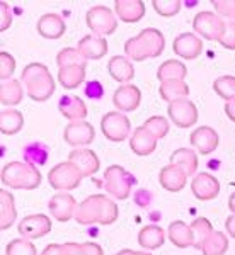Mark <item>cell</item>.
Returning a JSON list of instances; mask_svg holds the SVG:
<instances>
[{"label": "cell", "mask_w": 235, "mask_h": 255, "mask_svg": "<svg viewBox=\"0 0 235 255\" xmlns=\"http://www.w3.org/2000/svg\"><path fill=\"white\" fill-rule=\"evenodd\" d=\"M119 209L106 194H92L77 206L75 220L80 225H113L118 220Z\"/></svg>", "instance_id": "obj_1"}, {"label": "cell", "mask_w": 235, "mask_h": 255, "mask_svg": "<svg viewBox=\"0 0 235 255\" xmlns=\"http://www.w3.org/2000/svg\"><path fill=\"white\" fill-rule=\"evenodd\" d=\"M166 48V38L159 29L147 27L138 36H133L125 43V53L135 61H143L147 58H157L162 55Z\"/></svg>", "instance_id": "obj_2"}, {"label": "cell", "mask_w": 235, "mask_h": 255, "mask_svg": "<svg viewBox=\"0 0 235 255\" xmlns=\"http://www.w3.org/2000/svg\"><path fill=\"white\" fill-rule=\"evenodd\" d=\"M20 80L26 85L27 96L36 102L48 101L55 92V79L49 73L46 65L43 63H29L22 70Z\"/></svg>", "instance_id": "obj_3"}, {"label": "cell", "mask_w": 235, "mask_h": 255, "mask_svg": "<svg viewBox=\"0 0 235 255\" xmlns=\"http://www.w3.org/2000/svg\"><path fill=\"white\" fill-rule=\"evenodd\" d=\"M2 184L12 189H36L41 184V172L27 162H10L2 170Z\"/></svg>", "instance_id": "obj_4"}, {"label": "cell", "mask_w": 235, "mask_h": 255, "mask_svg": "<svg viewBox=\"0 0 235 255\" xmlns=\"http://www.w3.org/2000/svg\"><path fill=\"white\" fill-rule=\"evenodd\" d=\"M135 184V177L121 165H109L104 172V189L116 199H126Z\"/></svg>", "instance_id": "obj_5"}, {"label": "cell", "mask_w": 235, "mask_h": 255, "mask_svg": "<svg viewBox=\"0 0 235 255\" xmlns=\"http://www.w3.org/2000/svg\"><path fill=\"white\" fill-rule=\"evenodd\" d=\"M82 179H84V174L72 162H61L53 167L48 174L49 186L56 191H72L80 186Z\"/></svg>", "instance_id": "obj_6"}, {"label": "cell", "mask_w": 235, "mask_h": 255, "mask_svg": "<svg viewBox=\"0 0 235 255\" xmlns=\"http://www.w3.org/2000/svg\"><path fill=\"white\" fill-rule=\"evenodd\" d=\"M85 20H87L89 29L92 31V34L96 36H104L113 34L114 31L118 29V20L114 12L106 5H94L87 10V15H85Z\"/></svg>", "instance_id": "obj_7"}, {"label": "cell", "mask_w": 235, "mask_h": 255, "mask_svg": "<svg viewBox=\"0 0 235 255\" xmlns=\"http://www.w3.org/2000/svg\"><path fill=\"white\" fill-rule=\"evenodd\" d=\"M193 29L206 39L220 43L225 34V20L217 12L203 10L193 20Z\"/></svg>", "instance_id": "obj_8"}, {"label": "cell", "mask_w": 235, "mask_h": 255, "mask_svg": "<svg viewBox=\"0 0 235 255\" xmlns=\"http://www.w3.org/2000/svg\"><path fill=\"white\" fill-rule=\"evenodd\" d=\"M101 129L102 134L109 139V141H123L125 138L130 136L131 131V123L123 113H108L104 114L101 121Z\"/></svg>", "instance_id": "obj_9"}, {"label": "cell", "mask_w": 235, "mask_h": 255, "mask_svg": "<svg viewBox=\"0 0 235 255\" xmlns=\"http://www.w3.org/2000/svg\"><path fill=\"white\" fill-rule=\"evenodd\" d=\"M169 118L177 128H189L198 121V109L195 102L189 99H183L169 104Z\"/></svg>", "instance_id": "obj_10"}, {"label": "cell", "mask_w": 235, "mask_h": 255, "mask_svg": "<svg viewBox=\"0 0 235 255\" xmlns=\"http://www.w3.org/2000/svg\"><path fill=\"white\" fill-rule=\"evenodd\" d=\"M19 233L26 240H36V238H43L51 232V220L44 215H29L24 220H20L17 226Z\"/></svg>", "instance_id": "obj_11"}, {"label": "cell", "mask_w": 235, "mask_h": 255, "mask_svg": "<svg viewBox=\"0 0 235 255\" xmlns=\"http://www.w3.org/2000/svg\"><path fill=\"white\" fill-rule=\"evenodd\" d=\"M77 201L75 197L72 194H68V192H60V194H55L49 199V213H51V216L55 218L56 221H61V223H65V221L72 220V218H75V213H77Z\"/></svg>", "instance_id": "obj_12"}, {"label": "cell", "mask_w": 235, "mask_h": 255, "mask_svg": "<svg viewBox=\"0 0 235 255\" xmlns=\"http://www.w3.org/2000/svg\"><path fill=\"white\" fill-rule=\"evenodd\" d=\"M94 136H96V131L90 123L87 121H73L65 128L63 138L68 145L72 146H85L90 145L94 141Z\"/></svg>", "instance_id": "obj_13"}, {"label": "cell", "mask_w": 235, "mask_h": 255, "mask_svg": "<svg viewBox=\"0 0 235 255\" xmlns=\"http://www.w3.org/2000/svg\"><path fill=\"white\" fill-rule=\"evenodd\" d=\"M189 141H191V145L195 146L201 155H210L218 148L220 136H218V133L213 129V128L200 126L191 133Z\"/></svg>", "instance_id": "obj_14"}, {"label": "cell", "mask_w": 235, "mask_h": 255, "mask_svg": "<svg viewBox=\"0 0 235 255\" xmlns=\"http://www.w3.org/2000/svg\"><path fill=\"white\" fill-rule=\"evenodd\" d=\"M174 53L184 60H196L203 51V43L193 32H183L174 39Z\"/></svg>", "instance_id": "obj_15"}, {"label": "cell", "mask_w": 235, "mask_h": 255, "mask_svg": "<svg viewBox=\"0 0 235 255\" xmlns=\"http://www.w3.org/2000/svg\"><path fill=\"white\" fill-rule=\"evenodd\" d=\"M191 191L200 201L215 199L220 194V182L213 175L203 172V174H198L196 177H193Z\"/></svg>", "instance_id": "obj_16"}, {"label": "cell", "mask_w": 235, "mask_h": 255, "mask_svg": "<svg viewBox=\"0 0 235 255\" xmlns=\"http://www.w3.org/2000/svg\"><path fill=\"white\" fill-rule=\"evenodd\" d=\"M140 102H142V92L133 84H126L118 87L113 96V104L116 106V109L125 111V113L135 111L140 106Z\"/></svg>", "instance_id": "obj_17"}, {"label": "cell", "mask_w": 235, "mask_h": 255, "mask_svg": "<svg viewBox=\"0 0 235 255\" xmlns=\"http://www.w3.org/2000/svg\"><path fill=\"white\" fill-rule=\"evenodd\" d=\"M68 162H72L73 165H77L78 170L84 174V177L94 175L99 170V167H101V162H99V157L96 155V151L89 150V148H77V150L70 151Z\"/></svg>", "instance_id": "obj_18"}, {"label": "cell", "mask_w": 235, "mask_h": 255, "mask_svg": "<svg viewBox=\"0 0 235 255\" xmlns=\"http://www.w3.org/2000/svg\"><path fill=\"white\" fill-rule=\"evenodd\" d=\"M77 49L85 60H101L108 53V41L101 36L87 34L78 41Z\"/></svg>", "instance_id": "obj_19"}, {"label": "cell", "mask_w": 235, "mask_h": 255, "mask_svg": "<svg viewBox=\"0 0 235 255\" xmlns=\"http://www.w3.org/2000/svg\"><path fill=\"white\" fill-rule=\"evenodd\" d=\"M186 179L188 174L183 170L181 167L177 165H166L160 170L159 180H160V186H162L166 191L169 192H179L183 191L184 186H186Z\"/></svg>", "instance_id": "obj_20"}, {"label": "cell", "mask_w": 235, "mask_h": 255, "mask_svg": "<svg viewBox=\"0 0 235 255\" xmlns=\"http://www.w3.org/2000/svg\"><path fill=\"white\" fill-rule=\"evenodd\" d=\"M58 109L70 123L84 121L89 113L84 99H80L78 96H63L58 102Z\"/></svg>", "instance_id": "obj_21"}, {"label": "cell", "mask_w": 235, "mask_h": 255, "mask_svg": "<svg viewBox=\"0 0 235 255\" xmlns=\"http://www.w3.org/2000/svg\"><path fill=\"white\" fill-rule=\"evenodd\" d=\"M130 146L137 155H140V157H145V155H150L152 151H155L157 138L147 129L145 126H140L133 131V134H131Z\"/></svg>", "instance_id": "obj_22"}, {"label": "cell", "mask_w": 235, "mask_h": 255, "mask_svg": "<svg viewBox=\"0 0 235 255\" xmlns=\"http://www.w3.org/2000/svg\"><path fill=\"white\" fill-rule=\"evenodd\" d=\"M65 20L58 14H44L38 20V32L46 39H58L65 34Z\"/></svg>", "instance_id": "obj_23"}, {"label": "cell", "mask_w": 235, "mask_h": 255, "mask_svg": "<svg viewBox=\"0 0 235 255\" xmlns=\"http://www.w3.org/2000/svg\"><path fill=\"white\" fill-rule=\"evenodd\" d=\"M114 12L123 22H138L145 15V3L140 0H116Z\"/></svg>", "instance_id": "obj_24"}, {"label": "cell", "mask_w": 235, "mask_h": 255, "mask_svg": "<svg viewBox=\"0 0 235 255\" xmlns=\"http://www.w3.org/2000/svg\"><path fill=\"white\" fill-rule=\"evenodd\" d=\"M169 240L179 249H188L195 245V235H193L191 226H188L184 221H172L169 225Z\"/></svg>", "instance_id": "obj_25"}, {"label": "cell", "mask_w": 235, "mask_h": 255, "mask_svg": "<svg viewBox=\"0 0 235 255\" xmlns=\"http://www.w3.org/2000/svg\"><path fill=\"white\" fill-rule=\"evenodd\" d=\"M108 68L109 75L123 85H126L135 77V68L126 56H113L108 63Z\"/></svg>", "instance_id": "obj_26"}, {"label": "cell", "mask_w": 235, "mask_h": 255, "mask_svg": "<svg viewBox=\"0 0 235 255\" xmlns=\"http://www.w3.org/2000/svg\"><path fill=\"white\" fill-rule=\"evenodd\" d=\"M164 242H166V232L157 225H148L138 233V244L147 250L160 249L164 245Z\"/></svg>", "instance_id": "obj_27"}, {"label": "cell", "mask_w": 235, "mask_h": 255, "mask_svg": "<svg viewBox=\"0 0 235 255\" xmlns=\"http://www.w3.org/2000/svg\"><path fill=\"white\" fill-rule=\"evenodd\" d=\"M0 226L2 230H9L15 223V216H17V209H15V199L12 192L3 189L0 192Z\"/></svg>", "instance_id": "obj_28"}, {"label": "cell", "mask_w": 235, "mask_h": 255, "mask_svg": "<svg viewBox=\"0 0 235 255\" xmlns=\"http://www.w3.org/2000/svg\"><path fill=\"white\" fill-rule=\"evenodd\" d=\"M159 92L164 101L172 104V102L186 99L189 96V87H188V84H184V80H171V82L160 84Z\"/></svg>", "instance_id": "obj_29"}, {"label": "cell", "mask_w": 235, "mask_h": 255, "mask_svg": "<svg viewBox=\"0 0 235 255\" xmlns=\"http://www.w3.org/2000/svg\"><path fill=\"white\" fill-rule=\"evenodd\" d=\"M171 163L183 168L188 177L195 175L198 170V155L189 148H179L171 155Z\"/></svg>", "instance_id": "obj_30"}, {"label": "cell", "mask_w": 235, "mask_h": 255, "mask_svg": "<svg viewBox=\"0 0 235 255\" xmlns=\"http://www.w3.org/2000/svg\"><path fill=\"white\" fill-rule=\"evenodd\" d=\"M85 80V67L80 65H72V67H63L58 70V82L65 89H77Z\"/></svg>", "instance_id": "obj_31"}, {"label": "cell", "mask_w": 235, "mask_h": 255, "mask_svg": "<svg viewBox=\"0 0 235 255\" xmlns=\"http://www.w3.org/2000/svg\"><path fill=\"white\" fill-rule=\"evenodd\" d=\"M188 75V70L181 61L177 60H167L164 61L159 67V72H157V77L162 82H171V80H184V77Z\"/></svg>", "instance_id": "obj_32"}, {"label": "cell", "mask_w": 235, "mask_h": 255, "mask_svg": "<svg viewBox=\"0 0 235 255\" xmlns=\"http://www.w3.org/2000/svg\"><path fill=\"white\" fill-rule=\"evenodd\" d=\"M24 125V116L15 109H5L2 111L0 116V131L3 134H15L20 131V128Z\"/></svg>", "instance_id": "obj_33"}, {"label": "cell", "mask_w": 235, "mask_h": 255, "mask_svg": "<svg viewBox=\"0 0 235 255\" xmlns=\"http://www.w3.org/2000/svg\"><path fill=\"white\" fill-rule=\"evenodd\" d=\"M0 101L3 106H15L22 101V85L17 80H7L0 87Z\"/></svg>", "instance_id": "obj_34"}, {"label": "cell", "mask_w": 235, "mask_h": 255, "mask_svg": "<svg viewBox=\"0 0 235 255\" xmlns=\"http://www.w3.org/2000/svg\"><path fill=\"white\" fill-rule=\"evenodd\" d=\"M191 230H193V235H195V249H203L205 242L212 237L213 233V226L210 223L206 218H198V220L193 221L191 225Z\"/></svg>", "instance_id": "obj_35"}, {"label": "cell", "mask_w": 235, "mask_h": 255, "mask_svg": "<svg viewBox=\"0 0 235 255\" xmlns=\"http://www.w3.org/2000/svg\"><path fill=\"white\" fill-rule=\"evenodd\" d=\"M229 249V240L224 233L220 232H213L212 237L205 242L203 245V255H224Z\"/></svg>", "instance_id": "obj_36"}, {"label": "cell", "mask_w": 235, "mask_h": 255, "mask_svg": "<svg viewBox=\"0 0 235 255\" xmlns=\"http://www.w3.org/2000/svg\"><path fill=\"white\" fill-rule=\"evenodd\" d=\"M56 63H58L60 68L72 67V65L85 67V65H87V60L80 55V51H78L77 48H63L58 55H56Z\"/></svg>", "instance_id": "obj_37"}, {"label": "cell", "mask_w": 235, "mask_h": 255, "mask_svg": "<svg viewBox=\"0 0 235 255\" xmlns=\"http://www.w3.org/2000/svg\"><path fill=\"white\" fill-rule=\"evenodd\" d=\"M213 89L222 99H225L227 102L235 101V77L232 75H224L218 77L213 84Z\"/></svg>", "instance_id": "obj_38"}, {"label": "cell", "mask_w": 235, "mask_h": 255, "mask_svg": "<svg viewBox=\"0 0 235 255\" xmlns=\"http://www.w3.org/2000/svg\"><path fill=\"white\" fill-rule=\"evenodd\" d=\"M5 255H38V250L26 238H15L7 244Z\"/></svg>", "instance_id": "obj_39"}, {"label": "cell", "mask_w": 235, "mask_h": 255, "mask_svg": "<svg viewBox=\"0 0 235 255\" xmlns=\"http://www.w3.org/2000/svg\"><path fill=\"white\" fill-rule=\"evenodd\" d=\"M24 158L31 165H43L48 160V148L41 143H32L24 150Z\"/></svg>", "instance_id": "obj_40"}, {"label": "cell", "mask_w": 235, "mask_h": 255, "mask_svg": "<svg viewBox=\"0 0 235 255\" xmlns=\"http://www.w3.org/2000/svg\"><path fill=\"white\" fill-rule=\"evenodd\" d=\"M143 126H145L147 129L150 131V133L154 134L157 139L166 136V134L169 133V128H171L169 121L164 116H152V118H148Z\"/></svg>", "instance_id": "obj_41"}, {"label": "cell", "mask_w": 235, "mask_h": 255, "mask_svg": "<svg viewBox=\"0 0 235 255\" xmlns=\"http://www.w3.org/2000/svg\"><path fill=\"white\" fill-rule=\"evenodd\" d=\"M152 5H154L157 14L162 17H172L181 10V2H177V0H155V2H152Z\"/></svg>", "instance_id": "obj_42"}, {"label": "cell", "mask_w": 235, "mask_h": 255, "mask_svg": "<svg viewBox=\"0 0 235 255\" xmlns=\"http://www.w3.org/2000/svg\"><path fill=\"white\" fill-rule=\"evenodd\" d=\"M14 70H15L14 56L7 51H2L0 53V77H2V80H5V82L9 80L12 77V73H14Z\"/></svg>", "instance_id": "obj_43"}, {"label": "cell", "mask_w": 235, "mask_h": 255, "mask_svg": "<svg viewBox=\"0 0 235 255\" xmlns=\"http://www.w3.org/2000/svg\"><path fill=\"white\" fill-rule=\"evenodd\" d=\"M217 14L225 17L227 20L235 19V0H213Z\"/></svg>", "instance_id": "obj_44"}, {"label": "cell", "mask_w": 235, "mask_h": 255, "mask_svg": "<svg viewBox=\"0 0 235 255\" xmlns=\"http://www.w3.org/2000/svg\"><path fill=\"white\" fill-rule=\"evenodd\" d=\"M220 44L227 49H235V19L225 20V34Z\"/></svg>", "instance_id": "obj_45"}, {"label": "cell", "mask_w": 235, "mask_h": 255, "mask_svg": "<svg viewBox=\"0 0 235 255\" xmlns=\"http://www.w3.org/2000/svg\"><path fill=\"white\" fill-rule=\"evenodd\" d=\"M12 22V12H10V7L9 3L2 2L0 3V29L2 31H7L9 29Z\"/></svg>", "instance_id": "obj_46"}, {"label": "cell", "mask_w": 235, "mask_h": 255, "mask_svg": "<svg viewBox=\"0 0 235 255\" xmlns=\"http://www.w3.org/2000/svg\"><path fill=\"white\" fill-rule=\"evenodd\" d=\"M102 94H104V89H102V85L99 84V82L92 80V82H89V84L85 85V96H87V97L101 99Z\"/></svg>", "instance_id": "obj_47"}, {"label": "cell", "mask_w": 235, "mask_h": 255, "mask_svg": "<svg viewBox=\"0 0 235 255\" xmlns=\"http://www.w3.org/2000/svg\"><path fill=\"white\" fill-rule=\"evenodd\" d=\"M150 201H152L150 192L145 191V189H138L137 194H135V203H137L138 206L145 208V206H148V203H150Z\"/></svg>", "instance_id": "obj_48"}, {"label": "cell", "mask_w": 235, "mask_h": 255, "mask_svg": "<svg viewBox=\"0 0 235 255\" xmlns=\"http://www.w3.org/2000/svg\"><path fill=\"white\" fill-rule=\"evenodd\" d=\"M63 250H65V255H85V250H84V245L80 244H63Z\"/></svg>", "instance_id": "obj_49"}, {"label": "cell", "mask_w": 235, "mask_h": 255, "mask_svg": "<svg viewBox=\"0 0 235 255\" xmlns=\"http://www.w3.org/2000/svg\"><path fill=\"white\" fill-rule=\"evenodd\" d=\"M82 245H84L85 255H104V250L101 249V245L94 244V242H85Z\"/></svg>", "instance_id": "obj_50"}, {"label": "cell", "mask_w": 235, "mask_h": 255, "mask_svg": "<svg viewBox=\"0 0 235 255\" xmlns=\"http://www.w3.org/2000/svg\"><path fill=\"white\" fill-rule=\"evenodd\" d=\"M41 255H65V250H63V245H58V244H49L46 249L43 250Z\"/></svg>", "instance_id": "obj_51"}, {"label": "cell", "mask_w": 235, "mask_h": 255, "mask_svg": "<svg viewBox=\"0 0 235 255\" xmlns=\"http://www.w3.org/2000/svg\"><path fill=\"white\" fill-rule=\"evenodd\" d=\"M225 228H227V232L230 233V237H234V238H235V215H232V216L227 218V221H225Z\"/></svg>", "instance_id": "obj_52"}, {"label": "cell", "mask_w": 235, "mask_h": 255, "mask_svg": "<svg viewBox=\"0 0 235 255\" xmlns=\"http://www.w3.org/2000/svg\"><path fill=\"white\" fill-rule=\"evenodd\" d=\"M225 113H227V116H229L235 123V101L227 102V104H225Z\"/></svg>", "instance_id": "obj_53"}, {"label": "cell", "mask_w": 235, "mask_h": 255, "mask_svg": "<svg viewBox=\"0 0 235 255\" xmlns=\"http://www.w3.org/2000/svg\"><path fill=\"white\" fill-rule=\"evenodd\" d=\"M116 255H152V254H147V252H137V250L125 249V250H121V252H118Z\"/></svg>", "instance_id": "obj_54"}, {"label": "cell", "mask_w": 235, "mask_h": 255, "mask_svg": "<svg viewBox=\"0 0 235 255\" xmlns=\"http://www.w3.org/2000/svg\"><path fill=\"white\" fill-rule=\"evenodd\" d=\"M229 209L232 211V215H235V192L229 197Z\"/></svg>", "instance_id": "obj_55"}]
</instances>
